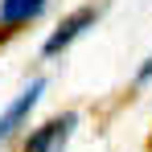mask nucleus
I'll return each instance as SVG.
<instances>
[{"instance_id":"2","label":"nucleus","mask_w":152,"mask_h":152,"mask_svg":"<svg viewBox=\"0 0 152 152\" xmlns=\"http://www.w3.org/2000/svg\"><path fill=\"white\" fill-rule=\"evenodd\" d=\"M74 127H78V115H74V111H66V115H58V119H50V124L37 127V132L29 136L25 152H66Z\"/></svg>"},{"instance_id":"4","label":"nucleus","mask_w":152,"mask_h":152,"mask_svg":"<svg viewBox=\"0 0 152 152\" xmlns=\"http://www.w3.org/2000/svg\"><path fill=\"white\" fill-rule=\"evenodd\" d=\"M45 4H50V0H0V29L8 33V29L25 25V21H33V17H41Z\"/></svg>"},{"instance_id":"3","label":"nucleus","mask_w":152,"mask_h":152,"mask_svg":"<svg viewBox=\"0 0 152 152\" xmlns=\"http://www.w3.org/2000/svg\"><path fill=\"white\" fill-rule=\"evenodd\" d=\"M41 91H45V78H33L25 91H21V99L4 107V115H0V144H4V140H8V136H12V132H17V127H21V124L29 119V111L37 107Z\"/></svg>"},{"instance_id":"5","label":"nucleus","mask_w":152,"mask_h":152,"mask_svg":"<svg viewBox=\"0 0 152 152\" xmlns=\"http://www.w3.org/2000/svg\"><path fill=\"white\" fill-rule=\"evenodd\" d=\"M136 82H140V86H144V82H152V53H148V62L136 70Z\"/></svg>"},{"instance_id":"1","label":"nucleus","mask_w":152,"mask_h":152,"mask_svg":"<svg viewBox=\"0 0 152 152\" xmlns=\"http://www.w3.org/2000/svg\"><path fill=\"white\" fill-rule=\"evenodd\" d=\"M99 12H103V4H82V8H74V12H70V17H66V21L50 33V41L41 45V53H45V58H58L66 45H74L78 37H82L86 29L99 21Z\"/></svg>"}]
</instances>
